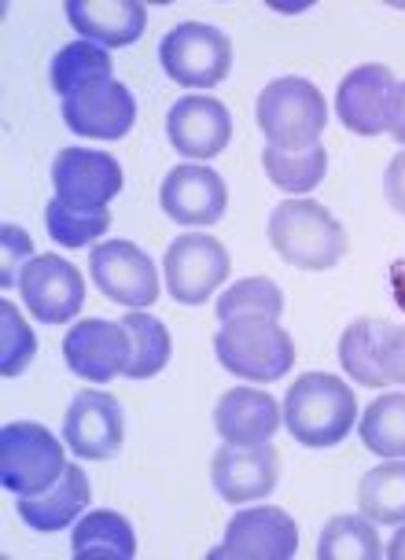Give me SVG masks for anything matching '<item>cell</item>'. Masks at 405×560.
Instances as JSON below:
<instances>
[{"label":"cell","mask_w":405,"mask_h":560,"mask_svg":"<svg viewBox=\"0 0 405 560\" xmlns=\"http://www.w3.org/2000/svg\"><path fill=\"white\" fill-rule=\"evenodd\" d=\"M67 23L82 34V42L100 48H126L141 42L147 8L141 0H67Z\"/></svg>","instance_id":"obj_20"},{"label":"cell","mask_w":405,"mask_h":560,"mask_svg":"<svg viewBox=\"0 0 405 560\" xmlns=\"http://www.w3.org/2000/svg\"><path fill=\"white\" fill-rule=\"evenodd\" d=\"M254 118H259L270 148L306 152V148L321 144V133L329 126V104H324L321 89L306 78H276L259 93Z\"/></svg>","instance_id":"obj_4"},{"label":"cell","mask_w":405,"mask_h":560,"mask_svg":"<svg viewBox=\"0 0 405 560\" xmlns=\"http://www.w3.org/2000/svg\"><path fill=\"white\" fill-rule=\"evenodd\" d=\"M284 409L259 387H233L214 406V432L233 446H259L281 432Z\"/></svg>","instance_id":"obj_19"},{"label":"cell","mask_w":405,"mask_h":560,"mask_svg":"<svg viewBox=\"0 0 405 560\" xmlns=\"http://www.w3.org/2000/svg\"><path fill=\"white\" fill-rule=\"evenodd\" d=\"M45 229L59 247H85L111 229V214L107 210H78L63 199H52L45 207Z\"/></svg>","instance_id":"obj_29"},{"label":"cell","mask_w":405,"mask_h":560,"mask_svg":"<svg viewBox=\"0 0 405 560\" xmlns=\"http://www.w3.org/2000/svg\"><path fill=\"white\" fill-rule=\"evenodd\" d=\"M63 122L71 126V133L93 137V140H122L136 122V100L122 82L107 78L82 89V93L63 96L59 104Z\"/></svg>","instance_id":"obj_18"},{"label":"cell","mask_w":405,"mask_h":560,"mask_svg":"<svg viewBox=\"0 0 405 560\" xmlns=\"http://www.w3.org/2000/svg\"><path fill=\"white\" fill-rule=\"evenodd\" d=\"M372 362L388 384H405V325L377 317L372 328Z\"/></svg>","instance_id":"obj_33"},{"label":"cell","mask_w":405,"mask_h":560,"mask_svg":"<svg viewBox=\"0 0 405 560\" xmlns=\"http://www.w3.org/2000/svg\"><path fill=\"white\" fill-rule=\"evenodd\" d=\"M163 269H166V288H170L177 303L200 306L229 280L233 258L225 252L222 240L206 233H184L166 247Z\"/></svg>","instance_id":"obj_7"},{"label":"cell","mask_w":405,"mask_h":560,"mask_svg":"<svg viewBox=\"0 0 405 560\" xmlns=\"http://www.w3.org/2000/svg\"><path fill=\"white\" fill-rule=\"evenodd\" d=\"M166 133H170L174 152L189 163H211L229 148L233 140V115L222 100L214 96H181L166 115Z\"/></svg>","instance_id":"obj_12"},{"label":"cell","mask_w":405,"mask_h":560,"mask_svg":"<svg viewBox=\"0 0 405 560\" xmlns=\"http://www.w3.org/2000/svg\"><path fill=\"white\" fill-rule=\"evenodd\" d=\"M383 196H388L394 214L405 218V152L391 159L388 174H383Z\"/></svg>","instance_id":"obj_35"},{"label":"cell","mask_w":405,"mask_h":560,"mask_svg":"<svg viewBox=\"0 0 405 560\" xmlns=\"http://www.w3.org/2000/svg\"><path fill=\"white\" fill-rule=\"evenodd\" d=\"M358 435L365 450H372L377 457H388V462L405 457V395L391 392L372 398V406L361 413Z\"/></svg>","instance_id":"obj_26"},{"label":"cell","mask_w":405,"mask_h":560,"mask_svg":"<svg viewBox=\"0 0 405 560\" xmlns=\"http://www.w3.org/2000/svg\"><path fill=\"white\" fill-rule=\"evenodd\" d=\"M0 332H4V343H0V373L4 376H19L26 373L29 362L37 354V336L34 328L23 322L15 303H0Z\"/></svg>","instance_id":"obj_32"},{"label":"cell","mask_w":405,"mask_h":560,"mask_svg":"<svg viewBox=\"0 0 405 560\" xmlns=\"http://www.w3.org/2000/svg\"><path fill=\"white\" fill-rule=\"evenodd\" d=\"M394 96H398V78L383 63H361L340 82L335 93V112L340 122L358 137L388 133L394 115Z\"/></svg>","instance_id":"obj_13"},{"label":"cell","mask_w":405,"mask_h":560,"mask_svg":"<svg viewBox=\"0 0 405 560\" xmlns=\"http://www.w3.org/2000/svg\"><path fill=\"white\" fill-rule=\"evenodd\" d=\"M56 199L78 210H107V203L122 192V166L107 152L88 148H63L52 163Z\"/></svg>","instance_id":"obj_15"},{"label":"cell","mask_w":405,"mask_h":560,"mask_svg":"<svg viewBox=\"0 0 405 560\" xmlns=\"http://www.w3.org/2000/svg\"><path fill=\"white\" fill-rule=\"evenodd\" d=\"M270 244L273 252L295 269H332L347 255V229L335 222V214L318 199H284L270 214Z\"/></svg>","instance_id":"obj_2"},{"label":"cell","mask_w":405,"mask_h":560,"mask_svg":"<svg viewBox=\"0 0 405 560\" xmlns=\"http://www.w3.org/2000/svg\"><path fill=\"white\" fill-rule=\"evenodd\" d=\"M67 472L63 443L34 420H12L0 428V483L12 494H41Z\"/></svg>","instance_id":"obj_5"},{"label":"cell","mask_w":405,"mask_h":560,"mask_svg":"<svg viewBox=\"0 0 405 560\" xmlns=\"http://www.w3.org/2000/svg\"><path fill=\"white\" fill-rule=\"evenodd\" d=\"M0 236H4V266H0V284L12 288V284H19V269L29 262L34 240H29L26 229H15V225H4V229H0Z\"/></svg>","instance_id":"obj_34"},{"label":"cell","mask_w":405,"mask_h":560,"mask_svg":"<svg viewBox=\"0 0 405 560\" xmlns=\"http://www.w3.org/2000/svg\"><path fill=\"white\" fill-rule=\"evenodd\" d=\"M383 557H391V560H405V527H398V535L391 538L388 549H383Z\"/></svg>","instance_id":"obj_38"},{"label":"cell","mask_w":405,"mask_h":560,"mask_svg":"<svg viewBox=\"0 0 405 560\" xmlns=\"http://www.w3.org/2000/svg\"><path fill=\"white\" fill-rule=\"evenodd\" d=\"M262 166L265 177L284 192H313L329 174V152H324V144H313L306 152H281V148L265 144Z\"/></svg>","instance_id":"obj_28"},{"label":"cell","mask_w":405,"mask_h":560,"mask_svg":"<svg viewBox=\"0 0 405 560\" xmlns=\"http://www.w3.org/2000/svg\"><path fill=\"white\" fill-rule=\"evenodd\" d=\"M159 207L177 225H217L229 207V188L217 170L203 163H181L163 177Z\"/></svg>","instance_id":"obj_16"},{"label":"cell","mask_w":405,"mask_h":560,"mask_svg":"<svg viewBox=\"0 0 405 560\" xmlns=\"http://www.w3.org/2000/svg\"><path fill=\"white\" fill-rule=\"evenodd\" d=\"M88 502H93L88 476L82 472V465H67V472L59 476V483L41 490V494L19 498V516H23V524L34 527V532L52 535V532L71 527L88 509Z\"/></svg>","instance_id":"obj_21"},{"label":"cell","mask_w":405,"mask_h":560,"mask_svg":"<svg viewBox=\"0 0 405 560\" xmlns=\"http://www.w3.org/2000/svg\"><path fill=\"white\" fill-rule=\"evenodd\" d=\"M299 553V524L276 505L240 509L229 527L225 542L211 549V560H291Z\"/></svg>","instance_id":"obj_10"},{"label":"cell","mask_w":405,"mask_h":560,"mask_svg":"<svg viewBox=\"0 0 405 560\" xmlns=\"http://www.w3.org/2000/svg\"><path fill=\"white\" fill-rule=\"evenodd\" d=\"M388 133L398 140V144H405V85L402 82H398V96H394V115H391Z\"/></svg>","instance_id":"obj_36"},{"label":"cell","mask_w":405,"mask_h":560,"mask_svg":"<svg viewBox=\"0 0 405 560\" xmlns=\"http://www.w3.org/2000/svg\"><path fill=\"white\" fill-rule=\"evenodd\" d=\"M48 78H52V89L59 93V100L71 96V93H82V89L111 78V52L100 45H93V42L63 45L52 56V70H48Z\"/></svg>","instance_id":"obj_23"},{"label":"cell","mask_w":405,"mask_h":560,"mask_svg":"<svg viewBox=\"0 0 405 560\" xmlns=\"http://www.w3.org/2000/svg\"><path fill=\"white\" fill-rule=\"evenodd\" d=\"M372 328H377V317H361V322H354L347 332L340 336V362L354 384H361V387L388 384V380L380 376L377 362H372Z\"/></svg>","instance_id":"obj_31"},{"label":"cell","mask_w":405,"mask_h":560,"mask_svg":"<svg viewBox=\"0 0 405 560\" xmlns=\"http://www.w3.org/2000/svg\"><path fill=\"white\" fill-rule=\"evenodd\" d=\"M214 354L229 373L251 384H276L295 365V343L288 328H281V317H233L217 328Z\"/></svg>","instance_id":"obj_3"},{"label":"cell","mask_w":405,"mask_h":560,"mask_svg":"<svg viewBox=\"0 0 405 560\" xmlns=\"http://www.w3.org/2000/svg\"><path fill=\"white\" fill-rule=\"evenodd\" d=\"M159 63L184 89H214L233 70V42L211 23H181L159 42Z\"/></svg>","instance_id":"obj_6"},{"label":"cell","mask_w":405,"mask_h":560,"mask_svg":"<svg viewBox=\"0 0 405 560\" xmlns=\"http://www.w3.org/2000/svg\"><path fill=\"white\" fill-rule=\"evenodd\" d=\"M71 557H111V560H133L136 557V535L133 524L115 509H96L82 516V524L71 535Z\"/></svg>","instance_id":"obj_22"},{"label":"cell","mask_w":405,"mask_h":560,"mask_svg":"<svg viewBox=\"0 0 405 560\" xmlns=\"http://www.w3.org/2000/svg\"><path fill=\"white\" fill-rule=\"evenodd\" d=\"M133 358L130 332L122 322H104V317H85L63 336V362L74 376L93 380V384H111L115 376H126Z\"/></svg>","instance_id":"obj_11"},{"label":"cell","mask_w":405,"mask_h":560,"mask_svg":"<svg viewBox=\"0 0 405 560\" xmlns=\"http://www.w3.org/2000/svg\"><path fill=\"white\" fill-rule=\"evenodd\" d=\"M217 325L233 322V317H251V314H265V317H281L284 314V292L273 284L270 277H247L236 280V284L217 299Z\"/></svg>","instance_id":"obj_30"},{"label":"cell","mask_w":405,"mask_h":560,"mask_svg":"<svg viewBox=\"0 0 405 560\" xmlns=\"http://www.w3.org/2000/svg\"><path fill=\"white\" fill-rule=\"evenodd\" d=\"M63 439L85 462H111L122 454L126 443V413L115 395L107 392H82L67 406Z\"/></svg>","instance_id":"obj_14"},{"label":"cell","mask_w":405,"mask_h":560,"mask_svg":"<svg viewBox=\"0 0 405 560\" xmlns=\"http://www.w3.org/2000/svg\"><path fill=\"white\" fill-rule=\"evenodd\" d=\"M19 292L23 306L41 325H67L82 314L85 280L82 269L59 255H34L19 269Z\"/></svg>","instance_id":"obj_8"},{"label":"cell","mask_w":405,"mask_h":560,"mask_svg":"<svg viewBox=\"0 0 405 560\" xmlns=\"http://www.w3.org/2000/svg\"><path fill=\"white\" fill-rule=\"evenodd\" d=\"M88 277L118 306L147 310L159 299V273L155 262L130 240H104L88 252Z\"/></svg>","instance_id":"obj_9"},{"label":"cell","mask_w":405,"mask_h":560,"mask_svg":"<svg viewBox=\"0 0 405 560\" xmlns=\"http://www.w3.org/2000/svg\"><path fill=\"white\" fill-rule=\"evenodd\" d=\"M358 509L372 524H405V457L383 462L361 476Z\"/></svg>","instance_id":"obj_24"},{"label":"cell","mask_w":405,"mask_h":560,"mask_svg":"<svg viewBox=\"0 0 405 560\" xmlns=\"http://www.w3.org/2000/svg\"><path fill=\"white\" fill-rule=\"evenodd\" d=\"M122 328L130 332V343H133V358H130L126 376L130 380L159 376L163 369L170 365V354H174V339L166 332V325L159 317L144 314V310H130V314L122 317Z\"/></svg>","instance_id":"obj_25"},{"label":"cell","mask_w":405,"mask_h":560,"mask_svg":"<svg viewBox=\"0 0 405 560\" xmlns=\"http://www.w3.org/2000/svg\"><path fill=\"white\" fill-rule=\"evenodd\" d=\"M391 288H394V303L405 310V262L391 266Z\"/></svg>","instance_id":"obj_37"},{"label":"cell","mask_w":405,"mask_h":560,"mask_svg":"<svg viewBox=\"0 0 405 560\" xmlns=\"http://www.w3.org/2000/svg\"><path fill=\"white\" fill-rule=\"evenodd\" d=\"M383 542L369 516H332L321 532L318 560H380Z\"/></svg>","instance_id":"obj_27"},{"label":"cell","mask_w":405,"mask_h":560,"mask_svg":"<svg viewBox=\"0 0 405 560\" xmlns=\"http://www.w3.org/2000/svg\"><path fill=\"white\" fill-rule=\"evenodd\" d=\"M284 424L295 443L310 450L340 446L354 432L358 420V398L347 387V380L332 373H306L284 395Z\"/></svg>","instance_id":"obj_1"},{"label":"cell","mask_w":405,"mask_h":560,"mask_svg":"<svg viewBox=\"0 0 405 560\" xmlns=\"http://www.w3.org/2000/svg\"><path fill=\"white\" fill-rule=\"evenodd\" d=\"M211 483L225 502L243 505L273 494L281 483V454L270 443L259 446H233L222 443L211 462Z\"/></svg>","instance_id":"obj_17"}]
</instances>
